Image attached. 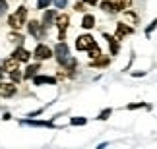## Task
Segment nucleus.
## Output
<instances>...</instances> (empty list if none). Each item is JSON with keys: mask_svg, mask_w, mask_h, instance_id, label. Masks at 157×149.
<instances>
[{"mask_svg": "<svg viewBox=\"0 0 157 149\" xmlns=\"http://www.w3.org/2000/svg\"><path fill=\"white\" fill-rule=\"evenodd\" d=\"M25 16H27V8L25 6H20V8L8 17V25L12 29H21L23 23H25Z\"/></svg>", "mask_w": 157, "mask_h": 149, "instance_id": "1", "label": "nucleus"}, {"mask_svg": "<svg viewBox=\"0 0 157 149\" xmlns=\"http://www.w3.org/2000/svg\"><path fill=\"white\" fill-rule=\"evenodd\" d=\"M54 56H56V60L60 62V64H64V60L66 58L70 56V50H68V45L66 43H62V41H60V43L54 47Z\"/></svg>", "mask_w": 157, "mask_h": 149, "instance_id": "2", "label": "nucleus"}, {"mask_svg": "<svg viewBox=\"0 0 157 149\" xmlns=\"http://www.w3.org/2000/svg\"><path fill=\"white\" fill-rule=\"evenodd\" d=\"M68 23H70V17L62 14V16H56V27L60 29V33H58V41H64L66 37V27H68Z\"/></svg>", "mask_w": 157, "mask_h": 149, "instance_id": "3", "label": "nucleus"}, {"mask_svg": "<svg viewBox=\"0 0 157 149\" xmlns=\"http://www.w3.org/2000/svg\"><path fill=\"white\" fill-rule=\"evenodd\" d=\"M91 45H95V41L91 35H80V37L76 39V49L78 50H87Z\"/></svg>", "mask_w": 157, "mask_h": 149, "instance_id": "4", "label": "nucleus"}, {"mask_svg": "<svg viewBox=\"0 0 157 149\" xmlns=\"http://www.w3.org/2000/svg\"><path fill=\"white\" fill-rule=\"evenodd\" d=\"M33 56L37 58V60H47V58H51V56H52V50H51L47 45H37V47H35Z\"/></svg>", "mask_w": 157, "mask_h": 149, "instance_id": "5", "label": "nucleus"}, {"mask_svg": "<svg viewBox=\"0 0 157 149\" xmlns=\"http://www.w3.org/2000/svg\"><path fill=\"white\" fill-rule=\"evenodd\" d=\"M134 33V27L128 25V23H118L117 25V33H114V37H117L118 41H122L126 35H132Z\"/></svg>", "mask_w": 157, "mask_h": 149, "instance_id": "6", "label": "nucleus"}, {"mask_svg": "<svg viewBox=\"0 0 157 149\" xmlns=\"http://www.w3.org/2000/svg\"><path fill=\"white\" fill-rule=\"evenodd\" d=\"M16 91H17V89H16L14 83H0V97H6V99L14 97Z\"/></svg>", "mask_w": 157, "mask_h": 149, "instance_id": "7", "label": "nucleus"}, {"mask_svg": "<svg viewBox=\"0 0 157 149\" xmlns=\"http://www.w3.org/2000/svg\"><path fill=\"white\" fill-rule=\"evenodd\" d=\"M27 29H29V33H31L35 39H41V35H43V29H41V23H39V21H35V20H31V21L27 23Z\"/></svg>", "mask_w": 157, "mask_h": 149, "instance_id": "8", "label": "nucleus"}, {"mask_svg": "<svg viewBox=\"0 0 157 149\" xmlns=\"http://www.w3.org/2000/svg\"><path fill=\"white\" fill-rule=\"evenodd\" d=\"M103 37L109 41V45H111V54H113V56H117V54H118V50H120L118 39H117V37H113V35H109V33H105Z\"/></svg>", "mask_w": 157, "mask_h": 149, "instance_id": "9", "label": "nucleus"}, {"mask_svg": "<svg viewBox=\"0 0 157 149\" xmlns=\"http://www.w3.org/2000/svg\"><path fill=\"white\" fill-rule=\"evenodd\" d=\"M33 83H35V85H43V83L54 85V83H56V77H51V76H33Z\"/></svg>", "mask_w": 157, "mask_h": 149, "instance_id": "10", "label": "nucleus"}, {"mask_svg": "<svg viewBox=\"0 0 157 149\" xmlns=\"http://www.w3.org/2000/svg\"><path fill=\"white\" fill-rule=\"evenodd\" d=\"M12 56H14V58H17L20 62H27L29 58H31V54H29V50H25L23 47H20V49H16Z\"/></svg>", "mask_w": 157, "mask_h": 149, "instance_id": "11", "label": "nucleus"}, {"mask_svg": "<svg viewBox=\"0 0 157 149\" xmlns=\"http://www.w3.org/2000/svg\"><path fill=\"white\" fill-rule=\"evenodd\" d=\"M52 21H56V12L54 10H47L43 16V27H51Z\"/></svg>", "mask_w": 157, "mask_h": 149, "instance_id": "12", "label": "nucleus"}, {"mask_svg": "<svg viewBox=\"0 0 157 149\" xmlns=\"http://www.w3.org/2000/svg\"><path fill=\"white\" fill-rule=\"evenodd\" d=\"M17 68H20V60H17V58H14V56H12V58H8V60H6L4 62V72H14V70H17Z\"/></svg>", "mask_w": 157, "mask_h": 149, "instance_id": "13", "label": "nucleus"}, {"mask_svg": "<svg viewBox=\"0 0 157 149\" xmlns=\"http://www.w3.org/2000/svg\"><path fill=\"white\" fill-rule=\"evenodd\" d=\"M109 2L113 4L114 12H124V10L130 6V0H109Z\"/></svg>", "mask_w": 157, "mask_h": 149, "instance_id": "14", "label": "nucleus"}, {"mask_svg": "<svg viewBox=\"0 0 157 149\" xmlns=\"http://www.w3.org/2000/svg\"><path fill=\"white\" fill-rule=\"evenodd\" d=\"M82 27L83 29H93L95 27V17L91 14H86V16H83V20H82Z\"/></svg>", "mask_w": 157, "mask_h": 149, "instance_id": "15", "label": "nucleus"}, {"mask_svg": "<svg viewBox=\"0 0 157 149\" xmlns=\"http://www.w3.org/2000/svg\"><path fill=\"white\" fill-rule=\"evenodd\" d=\"M21 124H25V126H47V128L54 126L52 122H45V120H21Z\"/></svg>", "mask_w": 157, "mask_h": 149, "instance_id": "16", "label": "nucleus"}, {"mask_svg": "<svg viewBox=\"0 0 157 149\" xmlns=\"http://www.w3.org/2000/svg\"><path fill=\"white\" fill-rule=\"evenodd\" d=\"M39 70H41V64H31V66H27V70H25V74H23V77H25V80H29V77L37 76Z\"/></svg>", "mask_w": 157, "mask_h": 149, "instance_id": "17", "label": "nucleus"}, {"mask_svg": "<svg viewBox=\"0 0 157 149\" xmlns=\"http://www.w3.org/2000/svg\"><path fill=\"white\" fill-rule=\"evenodd\" d=\"M87 54H89V58H93V60L101 56V49L97 47V43H95V45H91V47L87 49Z\"/></svg>", "mask_w": 157, "mask_h": 149, "instance_id": "18", "label": "nucleus"}, {"mask_svg": "<svg viewBox=\"0 0 157 149\" xmlns=\"http://www.w3.org/2000/svg\"><path fill=\"white\" fill-rule=\"evenodd\" d=\"M70 124H72V126H83V124H87V118L74 116V118H70Z\"/></svg>", "mask_w": 157, "mask_h": 149, "instance_id": "19", "label": "nucleus"}, {"mask_svg": "<svg viewBox=\"0 0 157 149\" xmlns=\"http://www.w3.org/2000/svg\"><path fill=\"white\" fill-rule=\"evenodd\" d=\"M155 29H157V17H155V20L151 21V23H149V25L146 27V37H149V35H151L153 31H155Z\"/></svg>", "mask_w": 157, "mask_h": 149, "instance_id": "20", "label": "nucleus"}, {"mask_svg": "<svg viewBox=\"0 0 157 149\" xmlns=\"http://www.w3.org/2000/svg\"><path fill=\"white\" fill-rule=\"evenodd\" d=\"M113 114V109H105V110H101L99 112V116H97V120H107L109 116Z\"/></svg>", "mask_w": 157, "mask_h": 149, "instance_id": "21", "label": "nucleus"}, {"mask_svg": "<svg viewBox=\"0 0 157 149\" xmlns=\"http://www.w3.org/2000/svg\"><path fill=\"white\" fill-rule=\"evenodd\" d=\"M111 62L109 58H103V54H101L99 58H95V62H93V66H107V64Z\"/></svg>", "mask_w": 157, "mask_h": 149, "instance_id": "22", "label": "nucleus"}, {"mask_svg": "<svg viewBox=\"0 0 157 149\" xmlns=\"http://www.w3.org/2000/svg\"><path fill=\"white\" fill-rule=\"evenodd\" d=\"M101 10H105V12H109V14H113V12H114V8H113V4L109 2V0H105V2H101Z\"/></svg>", "mask_w": 157, "mask_h": 149, "instance_id": "23", "label": "nucleus"}, {"mask_svg": "<svg viewBox=\"0 0 157 149\" xmlns=\"http://www.w3.org/2000/svg\"><path fill=\"white\" fill-rule=\"evenodd\" d=\"M126 109H128V110H134V109H147V105H146V103H130Z\"/></svg>", "mask_w": 157, "mask_h": 149, "instance_id": "24", "label": "nucleus"}, {"mask_svg": "<svg viewBox=\"0 0 157 149\" xmlns=\"http://www.w3.org/2000/svg\"><path fill=\"white\" fill-rule=\"evenodd\" d=\"M8 39L12 41V43H21V41H23V37H21V35H17V33H10Z\"/></svg>", "mask_w": 157, "mask_h": 149, "instance_id": "25", "label": "nucleus"}, {"mask_svg": "<svg viewBox=\"0 0 157 149\" xmlns=\"http://www.w3.org/2000/svg\"><path fill=\"white\" fill-rule=\"evenodd\" d=\"M10 76H12V80H14V81H21L23 80V76L20 74V68L14 70V72H10Z\"/></svg>", "mask_w": 157, "mask_h": 149, "instance_id": "26", "label": "nucleus"}, {"mask_svg": "<svg viewBox=\"0 0 157 149\" xmlns=\"http://www.w3.org/2000/svg\"><path fill=\"white\" fill-rule=\"evenodd\" d=\"M49 4H51V0H37V8L39 10H45Z\"/></svg>", "mask_w": 157, "mask_h": 149, "instance_id": "27", "label": "nucleus"}, {"mask_svg": "<svg viewBox=\"0 0 157 149\" xmlns=\"http://www.w3.org/2000/svg\"><path fill=\"white\" fill-rule=\"evenodd\" d=\"M66 4H68V0H54V6H56V8H66Z\"/></svg>", "mask_w": 157, "mask_h": 149, "instance_id": "28", "label": "nucleus"}, {"mask_svg": "<svg viewBox=\"0 0 157 149\" xmlns=\"http://www.w3.org/2000/svg\"><path fill=\"white\" fill-rule=\"evenodd\" d=\"M6 10H8V2H6V0H0V16H2Z\"/></svg>", "mask_w": 157, "mask_h": 149, "instance_id": "29", "label": "nucleus"}, {"mask_svg": "<svg viewBox=\"0 0 157 149\" xmlns=\"http://www.w3.org/2000/svg\"><path fill=\"white\" fill-rule=\"evenodd\" d=\"M126 17H128V20H132V21H138V16L134 14V12H126Z\"/></svg>", "mask_w": 157, "mask_h": 149, "instance_id": "30", "label": "nucleus"}, {"mask_svg": "<svg viewBox=\"0 0 157 149\" xmlns=\"http://www.w3.org/2000/svg\"><path fill=\"white\" fill-rule=\"evenodd\" d=\"M132 76H134V77H144L146 72H144V70H138V72H132Z\"/></svg>", "mask_w": 157, "mask_h": 149, "instance_id": "31", "label": "nucleus"}, {"mask_svg": "<svg viewBox=\"0 0 157 149\" xmlns=\"http://www.w3.org/2000/svg\"><path fill=\"white\" fill-rule=\"evenodd\" d=\"M76 10H78V12H83L86 8H83V4H76Z\"/></svg>", "mask_w": 157, "mask_h": 149, "instance_id": "32", "label": "nucleus"}, {"mask_svg": "<svg viewBox=\"0 0 157 149\" xmlns=\"http://www.w3.org/2000/svg\"><path fill=\"white\" fill-rule=\"evenodd\" d=\"M83 2H86V4H91V6H93V4H97V0H83Z\"/></svg>", "mask_w": 157, "mask_h": 149, "instance_id": "33", "label": "nucleus"}, {"mask_svg": "<svg viewBox=\"0 0 157 149\" xmlns=\"http://www.w3.org/2000/svg\"><path fill=\"white\" fill-rule=\"evenodd\" d=\"M4 76V68H0V77H2Z\"/></svg>", "mask_w": 157, "mask_h": 149, "instance_id": "34", "label": "nucleus"}]
</instances>
